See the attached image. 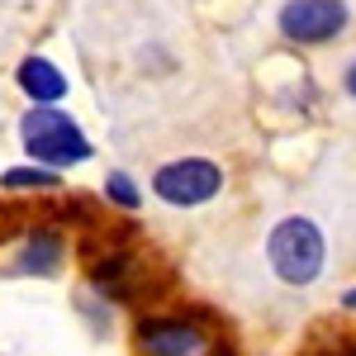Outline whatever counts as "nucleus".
Listing matches in <instances>:
<instances>
[{"instance_id":"10","label":"nucleus","mask_w":356,"mask_h":356,"mask_svg":"<svg viewBox=\"0 0 356 356\" xmlns=\"http://www.w3.org/2000/svg\"><path fill=\"white\" fill-rule=\"evenodd\" d=\"M100 195L110 200L114 209H124V214H138V209H143V191H138V181L129 171H110L105 186H100Z\"/></svg>"},{"instance_id":"3","label":"nucleus","mask_w":356,"mask_h":356,"mask_svg":"<svg viewBox=\"0 0 356 356\" xmlns=\"http://www.w3.org/2000/svg\"><path fill=\"white\" fill-rule=\"evenodd\" d=\"M223 191V166L209 157H171L152 171V195L171 209H200Z\"/></svg>"},{"instance_id":"11","label":"nucleus","mask_w":356,"mask_h":356,"mask_svg":"<svg viewBox=\"0 0 356 356\" xmlns=\"http://www.w3.org/2000/svg\"><path fill=\"white\" fill-rule=\"evenodd\" d=\"M342 90H347V95L356 100V57L347 62V72H342Z\"/></svg>"},{"instance_id":"12","label":"nucleus","mask_w":356,"mask_h":356,"mask_svg":"<svg viewBox=\"0 0 356 356\" xmlns=\"http://www.w3.org/2000/svg\"><path fill=\"white\" fill-rule=\"evenodd\" d=\"M342 309H347V314H356V285L347 290V295H342Z\"/></svg>"},{"instance_id":"9","label":"nucleus","mask_w":356,"mask_h":356,"mask_svg":"<svg viewBox=\"0 0 356 356\" xmlns=\"http://www.w3.org/2000/svg\"><path fill=\"white\" fill-rule=\"evenodd\" d=\"M72 304H76V314L86 318L90 337H110V328H114V304L105 300V295H95V290L86 285V290H76V295H72Z\"/></svg>"},{"instance_id":"2","label":"nucleus","mask_w":356,"mask_h":356,"mask_svg":"<svg viewBox=\"0 0 356 356\" xmlns=\"http://www.w3.org/2000/svg\"><path fill=\"white\" fill-rule=\"evenodd\" d=\"M266 261H271L275 280H285V285H314L323 266H328V238H323V228L314 219H304V214H290V219H280L266 233Z\"/></svg>"},{"instance_id":"5","label":"nucleus","mask_w":356,"mask_h":356,"mask_svg":"<svg viewBox=\"0 0 356 356\" xmlns=\"http://www.w3.org/2000/svg\"><path fill=\"white\" fill-rule=\"evenodd\" d=\"M347 24H352L347 0H285L280 15H275L280 38L295 43V48H323L332 38H342Z\"/></svg>"},{"instance_id":"4","label":"nucleus","mask_w":356,"mask_h":356,"mask_svg":"<svg viewBox=\"0 0 356 356\" xmlns=\"http://www.w3.org/2000/svg\"><path fill=\"white\" fill-rule=\"evenodd\" d=\"M214 332L200 328L186 309L176 314H138L134 323V356H204Z\"/></svg>"},{"instance_id":"7","label":"nucleus","mask_w":356,"mask_h":356,"mask_svg":"<svg viewBox=\"0 0 356 356\" xmlns=\"http://www.w3.org/2000/svg\"><path fill=\"white\" fill-rule=\"evenodd\" d=\"M15 86L29 95V105H62V100L72 95V81L62 76V67L43 53H29L24 62L15 67Z\"/></svg>"},{"instance_id":"6","label":"nucleus","mask_w":356,"mask_h":356,"mask_svg":"<svg viewBox=\"0 0 356 356\" xmlns=\"http://www.w3.org/2000/svg\"><path fill=\"white\" fill-rule=\"evenodd\" d=\"M62 266H67V228H57V223H33L24 238H19V252H15V261L5 266V275L53 280Z\"/></svg>"},{"instance_id":"8","label":"nucleus","mask_w":356,"mask_h":356,"mask_svg":"<svg viewBox=\"0 0 356 356\" xmlns=\"http://www.w3.org/2000/svg\"><path fill=\"white\" fill-rule=\"evenodd\" d=\"M0 191H19V195H57L62 191V171H53V166H10L5 176H0Z\"/></svg>"},{"instance_id":"1","label":"nucleus","mask_w":356,"mask_h":356,"mask_svg":"<svg viewBox=\"0 0 356 356\" xmlns=\"http://www.w3.org/2000/svg\"><path fill=\"white\" fill-rule=\"evenodd\" d=\"M19 143H24L29 162L53 166V171H67V166H81L95 157L90 138L62 105H29V114L19 119Z\"/></svg>"}]
</instances>
